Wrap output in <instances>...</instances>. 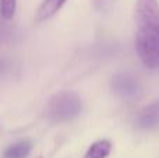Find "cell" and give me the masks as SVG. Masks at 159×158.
<instances>
[{
    "label": "cell",
    "instance_id": "cell-1",
    "mask_svg": "<svg viewBox=\"0 0 159 158\" xmlns=\"http://www.w3.org/2000/svg\"><path fill=\"white\" fill-rule=\"evenodd\" d=\"M135 50L148 69H159V3L137 0L135 6Z\"/></svg>",
    "mask_w": 159,
    "mask_h": 158
},
{
    "label": "cell",
    "instance_id": "cell-5",
    "mask_svg": "<svg viewBox=\"0 0 159 158\" xmlns=\"http://www.w3.org/2000/svg\"><path fill=\"white\" fill-rule=\"evenodd\" d=\"M66 2L67 0H43L36 11V21L42 22L52 18L56 13H59Z\"/></svg>",
    "mask_w": 159,
    "mask_h": 158
},
{
    "label": "cell",
    "instance_id": "cell-7",
    "mask_svg": "<svg viewBox=\"0 0 159 158\" xmlns=\"http://www.w3.org/2000/svg\"><path fill=\"white\" fill-rule=\"evenodd\" d=\"M31 142L28 140H21V142L14 143L13 146L7 148L3 154L4 158H25L31 153Z\"/></svg>",
    "mask_w": 159,
    "mask_h": 158
},
{
    "label": "cell",
    "instance_id": "cell-6",
    "mask_svg": "<svg viewBox=\"0 0 159 158\" xmlns=\"http://www.w3.org/2000/svg\"><path fill=\"white\" fill-rule=\"evenodd\" d=\"M112 150V143L109 140H98L87 150L84 158H106Z\"/></svg>",
    "mask_w": 159,
    "mask_h": 158
},
{
    "label": "cell",
    "instance_id": "cell-3",
    "mask_svg": "<svg viewBox=\"0 0 159 158\" xmlns=\"http://www.w3.org/2000/svg\"><path fill=\"white\" fill-rule=\"evenodd\" d=\"M112 90L123 100H133L141 94L143 86L131 73H119L112 78Z\"/></svg>",
    "mask_w": 159,
    "mask_h": 158
},
{
    "label": "cell",
    "instance_id": "cell-2",
    "mask_svg": "<svg viewBox=\"0 0 159 158\" xmlns=\"http://www.w3.org/2000/svg\"><path fill=\"white\" fill-rule=\"evenodd\" d=\"M81 98L74 91H61L49 100L45 108V116L53 123L67 122L77 118L81 112Z\"/></svg>",
    "mask_w": 159,
    "mask_h": 158
},
{
    "label": "cell",
    "instance_id": "cell-4",
    "mask_svg": "<svg viewBox=\"0 0 159 158\" xmlns=\"http://www.w3.org/2000/svg\"><path fill=\"white\" fill-rule=\"evenodd\" d=\"M135 125L143 130H154L159 128V101L149 104L138 112Z\"/></svg>",
    "mask_w": 159,
    "mask_h": 158
},
{
    "label": "cell",
    "instance_id": "cell-8",
    "mask_svg": "<svg viewBox=\"0 0 159 158\" xmlns=\"http://www.w3.org/2000/svg\"><path fill=\"white\" fill-rule=\"evenodd\" d=\"M17 0H0V14L4 20H11L16 14Z\"/></svg>",
    "mask_w": 159,
    "mask_h": 158
}]
</instances>
